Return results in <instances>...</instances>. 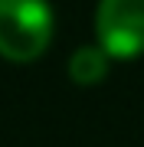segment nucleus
Here are the masks:
<instances>
[{
  "label": "nucleus",
  "mask_w": 144,
  "mask_h": 147,
  "mask_svg": "<svg viewBox=\"0 0 144 147\" xmlns=\"http://www.w3.org/2000/svg\"><path fill=\"white\" fill-rule=\"evenodd\" d=\"M53 39L49 0H0V56L7 62H33Z\"/></svg>",
  "instance_id": "f257e3e1"
},
{
  "label": "nucleus",
  "mask_w": 144,
  "mask_h": 147,
  "mask_svg": "<svg viewBox=\"0 0 144 147\" xmlns=\"http://www.w3.org/2000/svg\"><path fill=\"white\" fill-rule=\"evenodd\" d=\"M95 33L112 59H138L144 53V0H98Z\"/></svg>",
  "instance_id": "f03ea898"
},
{
  "label": "nucleus",
  "mask_w": 144,
  "mask_h": 147,
  "mask_svg": "<svg viewBox=\"0 0 144 147\" xmlns=\"http://www.w3.org/2000/svg\"><path fill=\"white\" fill-rule=\"evenodd\" d=\"M108 56L101 46H82V49H75L72 59H69V75H72V82H79L82 88H89V85H95L101 82L108 75Z\"/></svg>",
  "instance_id": "7ed1b4c3"
}]
</instances>
